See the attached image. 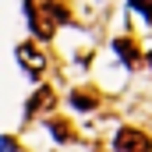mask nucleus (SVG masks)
<instances>
[{
    "label": "nucleus",
    "mask_w": 152,
    "mask_h": 152,
    "mask_svg": "<svg viewBox=\"0 0 152 152\" xmlns=\"http://www.w3.org/2000/svg\"><path fill=\"white\" fill-rule=\"evenodd\" d=\"M149 64H152V53H149Z\"/></svg>",
    "instance_id": "9"
},
{
    "label": "nucleus",
    "mask_w": 152,
    "mask_h": 152,
    "mask_svg": "<svg viewBox=\"0 0 152 152\" xmlns=\"http://www.w3.org/2000/svg\"><path fill=\"white\" fill-rule=\"evenodd\" d=\"M117 53H120L127 64H134V60H138V53H134V42H131V39H117Z\"/></svg>",
    "instance_id": "5"
},
{
    "label": "nucleus",
    "mask_w": 152,
    "mask_h": 152,
    "mask_svg": "<svg viewBox=\"0 0 152 152\" xmlns=\"http://www.w3.org/2000/svg\"><path fill=\"white\" fill-rule=\"evenodd\" d=\"M50 131H53L60 142H67V138H71V127H67V124H60V120H50Z\"/></svg>",
    "instance_id": "7"
},
{
    "label": "nucleus",
    "mask_w": 152,
    "mask_h": 152,
    "mask_svg": "<svg viewBox=\"0 0 152 152\" xmlns=\"http://www.w3.org/2000/svg\"><path fill=\"white\" fill-rule=\"evenodd\" d=\"M117 152H152V142H149V134H142L134 127H124L117 134Z\"/></svg>",
    "instance_id": "1"
},
{
    "label": "nucleus",
    "mask_w": 152,
    "mask_h": 152,
    "mask_svg": "<svg viewBox=\"0 0 152 152\" xmlns=\"http://www.w3.org/2000/svg\"><path fill=\"white\" fill-rule=\"evenodd\" d=\"M50 103H53V92H50V88H42V92H36V96H32V103H28V113H36V110H46Z\"/></svg>",
    "instance_id": "4"
},
{
    "label": "nucleus",
    "mask_w": 152,
    "mask_h": 152,
    "mask_svg": "<svg viewBox=\"0 0 152 152\" xmlns=\"http://www.w3.org/2000/svg\"><path fill=\"white\" fill-rule=\"evenodd\" d=\"M71 103H75L78 110H92V106H96V99H92L88 92H75V96H71Z\"/></svg>",
    "instance_id": "6"
},
{
    "label": "nucleus",
    "mask_w": 152,
    "mask_h": 152,
    "mask_svg": "<svg viewBox=\"0 0 152 152\" xmlns=\"http://www.w3.org/2000/svg\"><path fill=\"white\" fill-rule=\"evenodd\" d=\"M25 14L32 18L28 25H32V32H36L39 39H50V36H53V25L46 21V14H42V7H36V4H25Z\"/></svg>",
    "instance_id": "2"
},
{
    "label": "nucleus",
    "mask_w": 152,
    "mask_h": 152,
    "mask_svg": "<svg viewBox=\"0 0 152 152\" xmlns=\"http://www.w3.org/2000/svg\"><path fill=\"white\" fill-rule=\"evenodd\" d=\"M18 60L25 64L28 75H39V71H42V53H36V46H28V42L18 46Z\"/></svg>",
    "instance_id": "3"
},
{
    "label": "nucleus",
    "mask_w": 152,
    "mask_h": 152,
    "mask_svg": "<svg viewBox=\"0 0 152 152\" xmlns=\"http://www.w3.org/2000/svg\"><path fill=\"white\" fill-rule=\"evenodd\" d=\"M138 14H145V18H152V4H131Z\"/></svg>",
    "instance_id": "8"
}]
</instances>
